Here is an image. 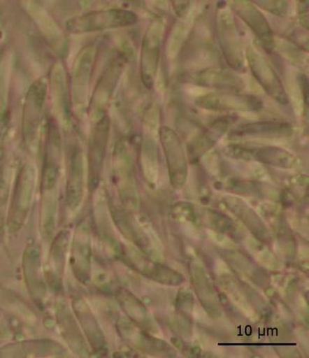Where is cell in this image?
<instances>
[{"instance_id": "cell-18", "label": "cell", "mask_w": 309, "mask_h": 358, "mask_svg": "<svg viewBox=\"0 0 309 358\" xmlns=\"http://www.w3.org/2000/svg\"><path fill=\"white\" fill-rule=\"evenodd\" d=\"M199 104L201 107L220 110V109L229 108H252L260 107V102L253 96H223V94H208L200 99Z\"/></svg>"}, {"instance_id": "cell-14", "label": "cell", "mask_w": 309, "mask_h": 358, "mask_svg": "<svg viewBox=\"0 0 309 358\" xmlns=\"http://www.w3.org/2000/svg\"><path fill=\"white\" fill-rule=\"evenodd\" d=\"M23 265L29 293L36 301H41L46 294V287L41 274V253L38 245L31 244L26 248Z\"/></svg>"}, {"instance_id": "cell-1", "label": "cell", "mask_w": 309, "mask_h": 358, "mask_svg": "<svg viewBox=\"0 0 309 358\" xmlns=\"http://www.w3.org/2000/svg\"><path fill=\"white\" fill-rule=\"evenodd\" d=\"M138 17L134 12L122 9H110L87 13L67 22V29L73 34L108 30V29L134 25Z\"/></svg>"}, {"instance_id": "cell-9", "label": "cell", "mask_w": 309, "mask_h": 358, "mask_svg": "<svg viewBox=\"0 0 309 358\" xmlns=\"http://www.w3.org/2000/svg\"><path fill=\"white\" fill-rule=\"evenodd\" d=\"M109 120L106 116L96 123L92 131L88 151L89 182L92 189L97 187L107 150L109 138Z\"/></svg>"}, {"instance_id": "cell-17", "label": "cell", "mask_w": 309, "mask_h": 358, "mask_svg": "<svg viewBox=\"0 0 309 358\" xmlns=\"http://www.w3.org/2000/svg\"><path fill=\"white\" fill-rule=\"evenodd\" d=\"M222 30H220V41L226 59L233 68L240 69L244 65L243 54L240 50L238 36L233 24L231 17L222 20Z\"/></svg>"}, {"instance_id": "cell-15", "label": "cell", "mask_w": 309, "mask_h": 358, "mask_svg": "<svg viewBox=\"0 0 309 358\" xmlns=\"http://www.w3.org/2000/svg\"><path fill=\"white\" fill-rule=\"evenodd\" d=\"M73 308L94 352H103L106 348L104 335L90 310L89 306L82 299L76 298L73 302Z\"/></svg>"}, {"instance_id": "cell-2", "label": "cell", "mask_w": 309, "mask_h": 358, "mask_svg": "<svg viewBox=\"0 0 309 358\" xmlns=\"http://www.w3.org/2000/svg\"><path fill=\"white\" fill-rule=\"evenodd\" d=\"M35 185V171L27 164L18 174L15 185L10 210L7 222L12 232H17L24 225L32 201Z\"/></svg>"}, {"instance_id": "cell-11", "label": "cell", "mask_w": 309, "mask_h": 358, "mask_svg": "<svg viewBox=\"0 0 309 358\" xmlns=\"http://www.w3.org/2000/svg\"><path fill=\"white\" fill-rule=\"evenodd\" d=\"M92 246L89 229L86 222L80 223L73 240L71 266L73 274L84 284L90 280Z\"/></svg>"}, {"instance_id": "cell-10", "label": "cell", "mask_w": 309, "mask_h": 358, "mask_svg": "<svg viewBox=\"0 0 309 358\" xmlns=\"http://www.w3.org/2000/svg\"><path fill=\"white\" fill-rule=\"evenodd\" d=\"M164 26L160 20L154 21L146 32L142 49V78L146 87H152L159 59Z\"/></svg>"}, {"instance_id": "cell-7", "label": "cell", "mask_w": 309, "mask_h": 358, "mask_svg": "<svg viewBox=\"0 0 309 358\" xmlns=\"http://www.w3.org/2000/svg\"><path fill=\"white\" fill-rule=\"evenodd\" d=\"M247 59L254 77L271 98L286 104L288 101L284 87L277 73L263 55L255 49L247 50Z\"/></svg>"}, {"instance_id": "cell-3", "label": "cell", "mask_w": 309, "mask_h": 358, "mask_svg": "<svg viewBox=\"0 0 309 358\" xmlns=\"http://www.w3.org/2000/svg\"><path fill=\"white\" fill-rule=\"evenodd\" d=\"M226 156L234 159L245 162H259L284 169H292L298 166L297 158L291 152L275 147H249V145L233 144L228 145L224 150Z\"/></svg>"}, {"instance_id": "cell-16", "label": "cell", "mask_w": 309, "mask_h": 358, "mask_svg": "<svg viewBox=\"0 0 309 358\" xmlns=\"http://www.w3.org/2000/svg\"><path fill=\"white\" fill-rule=\"evenodd\" d=\"M292 133V127L289 123L267 121L246 123L235 129L232 135L234 137H284L289 136Z\"/></svg>"}, {"instance_id": "cell-6", "label": "cell", "mask_w": 309, "mask_h": 358, "mask_svg": "<svg viewBox=\"0 0 309 358\" xmlns=\"http://www.w3.org/2000/svg\"><path fill=\"white\" fill-rule=\"evenodd\" d=\"M47 87L43 81L34 83L27 92L24 108L23 134L26 143L33 145L38 138Z\"/></svg>"}, {"instance_id": "cell-22", "label": "cell", "mask_w": 309, "mask_h": 358, "mask_svg": "<svg viewBox=\"0 0 309 358\" xmlns=\"http://www.w3.org/2000/svg\"><path fill=\"white\" fill-rule=\"evenodd\" d=\"M116 296L122 309L130 317L136 321V323H143L145 308L134 295L126 289H120L117 292Z\"/></svg>"}, {"instance_id": "cell-12", "label": "cell", "mask_w": 309, "mask_h": 358, "mask_svg": "<svg viewBox=\"0 0 309 358\" xmlns=\"http://www.w3.org/2000/svg\"><path fill=\"white\" fill-rule=\"evenodd\" d=\"M232 8L251 27L264 48L268 50L275 48L274 34L268 22L254 3L247 1H235L232 3Z\"/></svg>"}, {"instance_id": "cell-5", "label": "cell", "mask_w": 309, "mask_h": 358, "mask_svg": "<svg viewBox=\"0 0 309 358\" xmlns=\"http://www.w3.org/2000/svg\"><path fill=\"white\" fill-rule=\"evenodd\" d=\"M159 135L165 152L169 178L172 185L180 188L184 185L187 177L185 150L178 134L171 128L161 127Z\"/></svg>"}, {"instance_id": "cell-21", "label": "cell", "mask_w": 309, "mask_h": 358, "mask_svg": "<svg viewBox=\"0 0 309 358\" xmlns=\"http://www.w3.org/2000/svg\"><path fill=\"white\" fill-rule=\"evenodd\" d=\"M69 241V232L63 231L55 238L50 251V267L55 271V275H60L64 267L65 252Z\"/></svg>"}, {"instance_id": "cell-26", "label": "cell", "mask_w": 309, "mask_h": 358, "mask_svg": "<svg viewBox=\"0 0 309 358\" xmlns=\"http://www.w3.org/2000/svg\"><path fill=\"white\" fill-rule=\"evenodd\" d=\"M0 330H2V328L0 327ZM3 334V333L0 332V335Z\"/></svg>"}, {"instance_id": "cell-20", "label": "cell", "mask_w": 309, "mask_h": 358, "mask_svg": "<svg viewBox=\"0 0 309 358\" xmlns=\"http://www.w3.org/2000/svg\"><path fill=\"white\" fill-rule=\"evenodd\" d=\"M190 76V81L208 87H236L240 84V79L232 73L219 69L204 70Z\"/></svg>"}, {"instance_id": "cell-8", "label": "cell", "mask_w": 309, "mask_h": 358, "mask_svg": "<svg viewBox=\"0 0 309 358\" xmlns=\"http://www.w3.org/2000/svg\"><path fill=\"white\" fill-rule=\"evenodd\" d=\"M123 68L122 59H115L102 75L95 89L90 103V117L98 122L106 116V111L113 96L117 79Z\"/></svg>"}, {"instance_id": "cell-25", "label": "cell", "mask_w": 309, "mask_h": 358, "mask_svg": "<svg viewBox=\"0 0 309 358\" xmlns=\"http://www.w3.org/2000/svg\"><path fill=\"white\" fill-rule=\"evenodd\" d=\"M299 21L301 26L308 28V2H301L299 6Z\"/></svg>"}, {"instance_id": "cell-4", "label": "cell", "mask_w": 309, "mask_h": 358, "mask_svg": "<svg viewBox=\"0 0 309 358\" xmlns=\"http://www.w3.org/2000/svg\"><path fill=\"white\" fill-rule=\"evenodd\" d=\"M113 155V175L117 192L124 206L134 208L137 206L136 188L126 142L120 141L116 143Z\"/></svg>"}, {"instance_id": "cell-19", "label": "cell", "mask_w": 309, "mask_h": 358, "mask_svg": "<svg viewBox=\"0 0 309 358\" xmlns=\"http://www.w3.org/2000/svg\"><path fill=\"white\" fill-rule=\"evenodd\" d=\"M57 317L65 339L67 340L71 347L78 355L87 356V349L84 338L79 332L78 327L72 317L69 309L63 306H59Z\"/></svg>"}, {"instance_id": "cell-24", "label": "cell", "mask_w": 309, "mask_h": 358, "mask_svg": "<svg viewBox=\"0 0 309 358\" xmlns=\"http://www.w3.org/2000/svg\"><path fill=\"white\" fill-rule=\"evenodd\" d=\"M271 13L275 14L278 16H284L288 12L289 5L285 1H259L254 2Z\"/></svg>"}, {"instance_id": "cell-13", "label": "cell", "mask_w": 309, "mask_h": 358, "mask_svg": "<svg viewBox=\"0 0 309 358\" xmlns=\"http://www.w3.org/2000/svg\"><path fill=\"white\" fill-rule=\"evenodd\" d=\"M82 152L76 147L71 153L66 201L71 209H76L82 202L85 189V169Z\"/></svg>"}, {"instance_id": "cell-23", "label": "cell", "mask_w": 309, "mask_h": 358, "mask_svg": "<svg viewBox=\"0 0 309 358\" xmlns=\"http://www.w3.org/2000/svg\"><path fill=\"white\" fill-rule=\"evenodd\" d=\"M10 192V182L8 174L4 168L1 167L0 168V238L3 236L4 233Z\"/></svg>"}]
</instances>
